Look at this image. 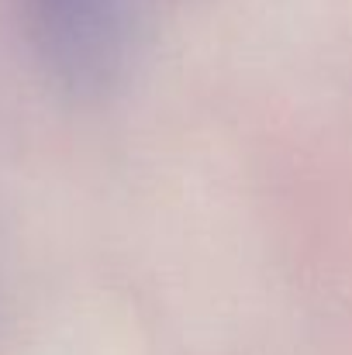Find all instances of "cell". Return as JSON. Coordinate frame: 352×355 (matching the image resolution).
Segmentation results:
<instances>
[{
	"label": "cell",
	"instance_id": "1",
	"mask_svg": "<svg viewBox=\"0 0 352 355\" xmlns=\"http://www.w3.org/2000/svg\"><path fill=\"white\" fill-rule=\"evenodd\" d=\"M42 55L69 87L111 83L128 55L131 0H24Z\"/></svg>",
	"mask_w": 352,
	"mask_h": 355
}]
</instances>
